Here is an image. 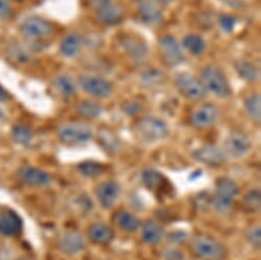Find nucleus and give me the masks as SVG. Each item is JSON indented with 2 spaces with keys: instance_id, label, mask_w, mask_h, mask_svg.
I'll return each instance as SVG.
<instances>
[{
  "instance_id": "f257e3e1",
  "label": "nucleus",
  "mask_w": 261,
  "mask_h": 260,
  "mask_svg": "<svg viewBox=\"0 0 261 260\" xmlns=\"http://www.w3.org/2000/svg\"><path fill=\"white\" fill-rule=\"evenodd\" d=\"M192 254L199 260H225V246L208 235H197L190 242Z\"/></svg>"
},
{
  "instance_id": "f03ea898",
  "label": "nucleus",
  "mask_w": 261,
  "mask_h": 260,
  "mask_svg": "<svg viewBox=\"0 0 261 260\" xmlns=\"http://www.w3.org/2000/svg\"><path fill=\"white\" fill-rule=\"evenodd\" d=\"M239 193V186L231 178H218L215 184V193L212 199V207L215 212L221 215L230 213L234 207Z\"/></svg>"
},
{
  "instance_id": "7ed1b4c3",
  "label": "nucleus",
  "mask_w": 261,
  "mask_h": 260,
  "mask_svg": "<svg viewBox=\"0 0 261 260\" xmlns=\"http://www.w3.org/2000/svg\"><path fill=\"white\" fill-rule=\"evenodd\" d=\"M134 129L139 138L147 143H155L166 139L169 135L167 123L154 116H145L137 120Z\"/></svg>"
},
{
  "instance_id": "20e7f679",
  "label": "nucleus",
  "mask_w": 261,
  "mask_h": 260,
  "mask_svg": "<svg viewBox=\"0 0 261 260\" xmlns=\"http://www.w3.org/2000/svg\"><path fill=\"white\" fill-rule=\"evenodd\" d=\"M58 137L64 145H82L91 141L93 138V129L86 123L69 122L60 126Z\"/></svg>"
},
{
  "instance_id": "39448f33",
  "label": "nucleus",
  "mask_w": 261,
  "mask_h": 260,
  "mask_svg": "<svg viewBox=\"0 0 261 260\" xmlns=\"http://www.w3.org/2000/svg\"><path fill=\"white\" fill-rule=\"evenodd\" d=\"M201 82L206 91L220 98H226L231 94V88L224 74L215 66H207L202 70Z\"/></svg>"
},
{
  "instance_id": "423d86ee",
  "label": "nucleus",
  "mask_w": 261,
  "mask_h": 260,
  "mask_svg": "<svg viewBox=\"0 0 261 260\" xmlns=\"http://www.w3.org/2000/svg\"><path fill=\"white\" fill-rule=\"evenodd\" d=\"M174 85L178 92L191 100H202L207 95V91L201 80L190 73H179L174 78Z\"/></svg>"
},
{
  "instance_id": "0eeeda50",
  "label": "nucleus",
  "mask_w": 261,
  "mask_h": 260,
  "mask_svg": "<svg viewBox=\"0 0 261 260\" xmlns=\"http://www.w3.org/2000/svg\"><path fill=\"white\" fill-rule=\"evenodd\" d=\"M252 148L251 139L244 133L236 130L228 135L221 148L226 157L240 159L249 154Z\"/></svg>"
},
{
  "instance_id": "6e6552de",
  "label": "nucleus",
  "mask_w": 261,
  "mask_h": 260,
  "mask_svg": "<svg viewBox=\"0 0 261 260\" xmlns=\"http://www.w3.org/2000/svg\"><path fill=\"white\" fill-rule=\"evenodd\" d=\"M78 82L84 92L95 98H108L114 90L112 83L101 77L81 75Z\"/></svg>"
},
{
  "instance_id": "1a4fd4ad",
  "label": "nucleus",
  "mask_w": 261,
  "mask_h": 260,
  "mask_svg": "<svg viewBox=\"0 0 261 260\" xmlns=\"http://www.w3.org/2000/svg\"><path fill=\"white\" fill-rule=\"evenodd\" d=\"M221 111L214 103H205L196 109L191 115V124L197 129H208L220 119Z\"/></svg>"
},
{
  "instance_id": "9d476101",
  "label": "nucleus",
  "mask_w": 261,
  "mask_h": 260,
  "mask_svg": "<svg viewBox=\"0 0 261 260\" xmlns=\"http://www.w3.org/2000/svg\"><path fill=\"white\" fill-rule=\"evenodd\" d=\"M160 55L163 63L169 67L177 66L185 62L184 51L177 40L170 35H166L159 42Z\"/></svg>"
},
{
  "instance_id": "9b49d317",
  "label": "nucleus",
  "mask_w": 261,
  "mask_h": 260,
  "mask_svg": "<svg viewBox=\"0 0 261 260\" xmlns=\"http://www.w3.org/2000/svg\"><path fill=\"white\" fill-rule=\"evenodd\" d=\"M21 32L30 38H46L54 33V26L41 17H29L20 27Z\"/></svg>"
},
{
  "instance_id": "f8f14e48",
  "label": "nucleus",
  "mask_w": 261,
  "mask_h": 260,
  "mask_svg": "<svg viewBox=\"0 0 261 260\" xmlns=\"http://www.w3.org/2000/svg\"><path fill=\"white\" fill-rule=\"evenodd\" d=\"M18 179L29 187H35V188H42V187H46L49 186L53 183V176L37 167L34 166H28L25 165L23 167H21L18 170Z\"/></svg>"
},
{
  "instance_id": "ddd939ff",
  "label": "nucleus",
  "mask_w": 261,
  "mask_h": 260,
  "mask_svg": "<svg viewBox=\"0 0 261 260\" xmlns=\"http://www.w3.org/2000/svg\"><path fill=\"white\" fill-rule=\"evenodd\" d=\"M94 194L102 208L111 209L115 206L120 198L121 188L115 180H106L99 183L95 187Z\"/></svg>"
},
{
  "instance_id": "4468645a",
  "label": "nucleus",
  "mask_w": 261,
  "mask_h": 260,
  "mask_svg": "<svg viewBox=\"0 0 261 260\" xmlns=\"http://www.w3.org/2000/svg\"><path fill=\"white\" fill-rule=\"evenodd\" d=\"M192 157L199 163L208 167H220L226 161V156L222 149L207 145L195 150Z\"/></svg>"
},
{
  "instance_id": "2eb2a0df",
  "label": "nucleus",
  "mask_w": 261,
  "mask_h": 260,
  "mask_svg": "<svg viewBox=\"0 0 261 260\" xmlns=\"http://www.w3.org/2000/svg\"><path fill=\"white\" fill-rule=\"evenodd\" d=\"M86 247L83 235L76 229L65 230L59 239L60 250L69 256H74L82 252Z\"/></svg>"
},
{
  "instance_id": "dca6fc26",
  "label": "nucleus",
  "mask_w": 261,
  "mask_h": 260,
  "mask_svg": "<svg viewBox=\"0 0 261 260\" xmlns=\"http://www.w3.org/2000/svg\"><path fill=\"white\" fill-rule=\"evenodd\" d=\"M124 50L135 61H142L148 55L147 44L134 34H123L119 39Z\"/></svg>"
},
{
  "instance_id": "f3484780",
  "label": "nucleus",
  "mask_w": 261,
  "mask_h": 260,
  "mask_svg": "<svg viewBox=\"0 0 261 260\" xmlns=\"http://www.w3.org/2000/svg\"><path fill=\"white\" fill-rule=\"evenodd\" d=\"M138 14L141 20L150 26H159L163 23V14L151 0H139Z\"/></svg>"
},
{
  "instance_id": "a211bd4d",
  "label": "nucleus",
  "mask_w": 261,
  "mask_h": 260,
  "mask_svg": "<svg viewBox=\"0 0 261 260\" xmlns=\"http://www.w3.org/2000/svg\"><path fill=\"white\" fill-rule=\"evenodd\" d=\"M87 236L93 244L107 246L114 241L115 231L110 225L103 222H94L88 227Z\"/></svg>"
},
{
  "instance_id": "6ab92c4d",
  "label": "nucleus",
  "mask_w": 261,
  "mask_h": 260,
  "mask_svg": "<svg viewBox=\"0 0 261 260\" xmlns=\"http://www.w3.org/2000/svg\"><path fill=\"white\" fill-rule=\"evenodd\" d=\"M141 237L144 243L150 246L159 245L166 237L163 225L154 220H148L142 223Z\"/></svg>"
},
{
  "instance_id": "aec40b11",
  "label": "nucleus",
  "mask_w": 261,
  "mask_h": 260,
  "mask_svg": "<svg viewBox=\"0 0 261 260\" xmlns=\"http://www.w3.org/2000/svg\"><path fill=\"white\" fill-rule=\"evenodd\" d=\"M23 221L22 218L12 210L0 213V233L13 237L22 230Z\"/></svg>"
},
{
  "instance_id": "412c9836",
  "label": "nucleus",
  "mask_w": 261,
  "mask_h": 260,
  "mask_svg": "<svg viewBox=\"0 0 261 260\" xmlns=\"http://www.w3.org/2000/svg\"><path fill=\"white\" fill-rule=\"evenodd\" d=\"M115 224L123 231L133 233L140 230L142 226V221L140 218L135 215L134 213L126 211V210H119L113 216Z\"/></svg>"
},
{
  "instance_id": "4be33fe9",
  "label": "nucleus",
  "mask_w": 261,
  "mask_h": 260,
  "mask_svg": "<svg viewBox=\"0 0 261 260\" xmlns=\"http://www.w3.org/2000/svg\"><path fill=\"white\" fill-rule=\"evenodd\" d=\"M96 18L98 22L105 25H116L124 18V10L119 5L109 4L105 8L97 11Z\"/></svg>"
},
{
  "instance_id": "5701e85b",
  "label": "nucleus",
  "mask_w": 261,
  "mask_h": 260,
  "mask_svg": "<svg viewBox=\"0 0 261 260\" xmlns=\"http://www.w3.org/2000/svg\"><path fill=\"white\" fill-rule=\"evenodd\" d=\"M141 180L143 185L151 192L159 193L165 186V177L155 169H147L142 173Z\"/></svg>"
},
{
  "instance_id": "b1692460",
  "label": "nucleus",
  "mask_w": 261,
  "mask_h": 260,
  "mask_svg": "<svg viewBox=\"0 0 261 260\" xmlns=\"http://www.w3.org/2000/svg\"><path fill=\"white\" fill-rule=\"evenodd\" d=\"M241 207L245 213L256 214L261 209V192L259 189L248 192L241 201Z\"/></svg>"
},
{
  "instance_id": "393cba45",
  "label": "nucleus",
  "mask_w": 261,
  "mask_h": 260,
  "mask_svg": "<svg viewBox=\"0 0 261 260\" xmlns=\"http://www.w3.org/2000/svg\"><path fill=\"white\" fill-rule=\"evenodd\" d=\"M76 112L78 116L85 120H93L100 116L102 109L98 102L91 99H84L77 105Z\"/></svg>"
},
{
  "instance_id": "a878e982",
  "label": "nucleus",
  "mask_w": 261,
  "mask_h": 260,
  "mask_svg": "<svg viewBox=\"0 0 261 260\" xmlns=\"http://www.w3.org/2000/svg\"><path fill=\"white\" fill-rule=\"evenodd\" d=\"M81 43L82 40L78 34H69L62 40L60 51L66 58H73L78 55Z\"/></svg>"
},
{
  "instance_id": "bb28decb",
  "label": "nucleus",
  "mask_w": 261,
  "mask_h": 260,
  "mask_svg": "<svg viewBox=\"0 0 261 260\" xmlns=\"http://www.w3.org/2000/svg\"><path fill=\"white\" fill-rule=\"evenodd\" d=\"M244 109L248 117L255 123L261 121V96L258 93H254L246 97L244 100Z\"/></svg>"
},
{
  "instance_id": "cd10ccee",
  "label": "nucleus",
  "mask_w": 261,
  "mask_h": 260,
  "mask_svg": "<svg viewBox=\"0 0 261 260\" xmlns=\"http://www.w3.org/2000/svg\"><path fill=\"white\" fill-rule=\"evenodd\" d=\"M234 68L238 74L247 82L254 83L257 82L260 78L259 69L252 63L247 61H238L234 64Z\"/></svg>"
},
{
  "instance_id": "c85d7f7f",
  "label": "nucleus",
  "mask_w": 261,
  "mask_h": 260,
  "mask_svg": "<svg viewBox=\"0 0 261 260\" xmlns=\"http://www.w3.org/2000/svg\"><path fill=\"white\" fill-rule=\"evenodd\" d=\"M78 172L88 178H96L101 176L106 171L107 167L97 161H83L77 165Z\"/></svg>"
},
{
  "instance_id": "c756f323",
  "label": "nucleus",
  "mask_w": 261,
  "mask_h": 260,
  "mask_svg": "<svg viewBox=\"0 0 261 260\" xmlns=\"http://www.w3.org/2000/svg\"><path fill=\"white\" fill-rule=\"evenodd\" d=\"M55 89L64 97H72L76 94V85L68 75H60L54 81Z\"/></svg>"
},
{
  "instance_id": "7c9ffc66",
  "label": "nucleus",
  "mask_w": 261,
  "mask_h": 260,
  "mask_svg": "<svg viewBox=\"0 0 261 260\" xmlns=\"http://www.w3.org/2000/svg\"><path fill=\"white\" fill-rule=\"evenodd\" d=\"M12 139L18 145L27 146L33 139V133L28 126L17 124L12 130Z\"/></svg>"
},
{
  "instance_id": "2f4dec72",
  "label": "nucleus",
  "mask_w": 261,
  "mask_h": 260,
  "mask_svg": "<svg viewBox=\"0 0 261 260\" xmlns=\"http://www.w3.org/2000/svg\"><path fill=\"white\" fill-rule=\"evenodd\" d=\"M184 47L187 48L190 53H192L195 56H199L201 55L205 48H206V44L204 39L196 34H189L184 38L182 41Z\"/></svg>"
},
{
  "instance_id": "473e14b6",
  "label": "nucleus",
  "mask_w": 261,
  "mask_h": 260,
  "mask_svg": "<svg viewBox=\"0 0 261 260\" xmlns=\"http://www.w3.org/2000/svg\"><path fill=\"white\" fill-rule=\"evenodd\" d=\"M246 241L254 248H260L261 246V226L258 223L250 224L246 227L244 232Z\"/></svg>"
},
{
  "instance_id": "72a5a7b5",
  "label": "nucleus",
  "mask_w": 261,
  "mask_h": 260,
  "mask_svg": "<svg viewBox=\"0 0 261 260\" xmlns=\"http://www.w3.org/2000/svg\"><path fill=\"white\" fill-rule=\"evenodd\" d=\"M164 79L165 75L159 70H149L143 75V82L148 85H156L162 83Z\"/></svg>"
},
{
  "instance_id": "f704fd0d",
  "label": "nucleus",
  "mask_w": 261,
  "mask_h": 260,
  "mask_svg": "<svg viewBox=\"0 0 261 260\" xmlns=\"http://www.w3.org/2000/svg\"><path fill=\"white\" fill-rule=\"evenodd\" d=\"M161 255H162L163 260H182V259H185L184 252L173 246L164 248L161 252Z\"/></svg>"
},
{
  "instance_id": "c9c22d12",
  "label": "nucleus",
  "mask_w": 261,
  "mask_h": 260,
  "mask_svg": "<svg viewBox=\"0 0 261 260\" xmlns=\"http://www.w3.org/2000/svg\"><path fill=\"white\" fill-rule=\"evenodd\" d=\"M167 239H168V242L172 246H179V245H182V244L187 243L190 239V236L186 231L175 230V231L170 232L167 236Z\"/></svg>"
},
{
  "instance_id": "e433bc0d",
  "label": "nucleus",
  "mask_w": 261,
  "mask_h": 260,
  "mask_svg": "<svg viewBox=\"0 0 261 260\" xmlns=\"http://www.w3.org/2000/svg\"><path fill=\"white\" fill-rule=\"evenodd\" d=\"M237 24V19L230 15H222L219 19V25L223 32L231 33Z\"/></svg>"
},
{
  "instance_id": "4c0bfd02",
  "label": "nucleus",
  "mask_w": 261,
  "mask_h": 260,
  "mask_svg": "<svg viewBox=\"0 0 261 260\" xmlns=\"http://www.w3.org/2000/svg\"><path fill=\"white\" fill-rule=\"evenodd\" d=\"M142 109H143L142 103L136 100H129L123 105V111L129 116L139 114L142 111Z\"/></svg>"
},
{
  "instance_id": "58836bf2",
  "label": "nucleus",
  "mask_w": 261,
  "mask_h": 260,
  "mask_svg": "<svg viewBox=\"0 0 261 260\" xmlns=\"http://www.w3.org/2000/svg\"><path fill=\"white\" fill-rule=\"evenodd\" d=\"M12 7L9 0H0V18L6 19L12 15Z\"/></svg>"
},
{
  "instance_id": "ea45409f",
  "label": "nucleus",
  "mask_w": 261,
  "mask_h": 260,
  "mask_svg": "<svg viewBox=\"0 0 261 260\" xmlns=\"http://www.w3.org/2000/svg\"><path fill=\"white\" fill-rule=\"evenodd\" d=\"M90 3L92 5V7L94 9H96L97 11L105 8L106 6H108L110 3V0H90Z\"/></svg>"
},
{
  "instance_id": "a19ab883",
  "label": "nucleus",
  "mask_w": 261,
  "mask_h": 260,
  "mask_svg": "<svg viewBox=\"0 0 261 260\" xmlns=\"http://www.w3.org/2000/svg\"><path fill=\"white\" fill-rule=\"evenodd\" d=\"M10 99V93L0 85V102H5Z\"/></svg>"
},
{
  "instance_id": "79ce46f5",
  "label": "nucleus",
  "mask_w": 261,
  "mask_h": 260,
  "mask_svg": "<svg viewBox=\"0 0 261 260\" xmlns=\"http://www.w3.org/2000/svg\"><path fill=\"white\" fill-rule=\"evenodd\" d=\"M156 2L159 4H162V5H168V4L173 3L174 0H156Z\"/></svg>"
},
{
  "instance_id": "37998d69",
  "label": "nucleus",
  "mask_w": 261,
  "mask_h": 260,
  "mask_svg": "<svg viewBox=\"0 0 261 260\" xmlns=\"http://www.w3.org/2000/svg\"><path fill=\"white\" fill-rule=\"evenodd\" d=\"M20 260H27V259H20Z\"/></svg>"
},
{
  "instance_id": "c03bdc74",
  "label": "nucleus",
  "mask_w": 261,
  "mask_h": 260,
  "mask_svg": "<svg viewBox=\"0 0 261 260\" xmlns=\"http://www.w3.org/2000/svg\"><path fill=\"white\" fill-rule=\"evenodd\" d=\"M182 260H186V259H182Z\"/></svg>"
}]
</instances>
